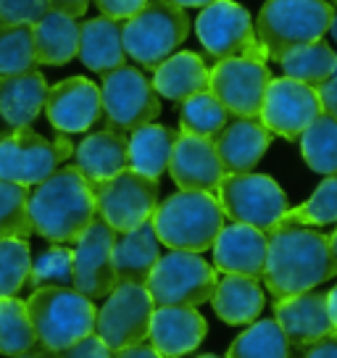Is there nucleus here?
<instances>
[{
  "mask_svg": "<svg viewBox=\"0 0 337 358\" xmlns=\"http://www.w3.org/2000/svg\"><path fill=\"white\" fill-rule=\"evenodd\" d=\"M269 250L264 285L274 301L308 292L337 274V258L329 248V237L308 227H280L269 229Z\"/></svg>",
  "mask_w": 337,
  "mask_h": 358,
  "instance_id": "f257e3e1",
  "label": "nucleus"
},
{
  "mask_svg": "<svg viewBox=\"0 0 337 358\" xmlns=\"http://www.w3.org/2000/svg\"><path fill=\"white\" fill-rule=\"evenodd\" d=\"M32 229L48 243H77L85 229L98 219L95 192L77 166L56 169L48 179L34 185L27 203Z\"/></svg>",
  "mask_w": 337,
  "mask_h": 358,
  "instance_id": "f03ea898",
  "label": "nucleus"
},
{
  "mask_svg": "<svg viewBox=\"0 0 337 358\" xmlns=\"http://www.w3.org/2000/svg\"><path fill=\"white\" fill-rule=\"evenodd\" d=\"M224 211L214 192L180 190L168 195L150 216L161 245L168 250L203 253L214 245L216 235L224 227Z\"/></svg>",
  "mask_w": 337,
  "mask_h": 358,
  "instance_id": "7ed1b4c3",
  "label": "nucleus"
},
{
  "mask_svg": "<svg viewBox=\"0 0 337 358\" xmlns=\"http://www.w3.org/2000/svg\"><path fill=\"white\" fill-rule=\"evenodd\" d=\"M192 19L174 0H148L122 27L124 53L143 69L156 71L190 37Z\"/></svg>",
  "mask_w": 337,
  "mask_h": 358,
  "instance_id": "20e7f679",
  "label": "nucleus"
},
{
  "mask_svg": "<svg viewBox=\"0 0 337 358\" xmlns=\"http://www.w3.org/2000/svg\"><path fill=\"white\" fill-rule=\"evenodd\" d=\"M332 16L327 0H266L256 19V34L266 56L280 61L292 48L324 40Z\"/></svg>",
  "mask_w": 337,
  "mask_h": 358,
  "instance_id": "39448f33",
  "label": "nucleus"
},
{
  "mask_svg": "<svg viewBox=\"0 0 337 358\" xmlns=\"http://www.w3.org/2000/svg\"><path fill=\"white\" fill-rule=\"evenodd\" d=\"M40 345L64 350L95 332V301L74 287H37L27 301Z\"/></svg>",
  "mask_w": 337,
  "mask_h": 358,
  "instance_id": "423d86ee",
  "label": "nucleus"
},
{
  "mask_svg": "<svg viewBox=\"0 0 337 358\" xmlns=\"http://www.w3.org/2000/svg\"><path fill=\"white\" fill-rule=\"evenodd\" d=\"M216 268L203 261L201 253L190 250H168L158 258L145 287L156 306H190L198 308L211 301L216 290Z\"/></svg>",
  "mask_w": 337,
  "mask_h": 358,
  "instance_id": "0eeeda50",
  "label": "nucleus"
},
{
  "mask_svg": "<svg viewBox=\"0 0 337 358\" xmlns=\"http://www.w3.org/2000/svg\"><path fill=\"white\" fill-rule=\"evenodd\" d=\"M71 156L74 145L66 134L48 140L29 127H19L0 137V179L34 187Z\"/></svg>",
  "mask_w": 337,
  "mask_h": 358,
  "instance_id": "6e6552de",
  "label": "nucleus"
},
{
  "mask_svg": "<svg viewBox=\"0 0 337 358\" xmlns=\"http://www.w3.org/2000/svg\"><path fill=\"white\" fill-rule=\"evenodd\" d=\"M195 34L206 53L216 61L224 58H256L266 61V50L256 34V24L248 8L235 0H214L195 16Z\"/></svg>",
  "mask_w": 337,
  "mask_h": 358,
  "instance_id": "1a4fd4ad",
  "label": "nucleus"
},
{
  "mask_svg": "<svg viewBox=\"0 0 337 358\" xmlns=\"http://www.w3.org/2000/svg\"><path fill=\"white\" fill-rule=\"evenodd\" d=\"M95 192V208L103 222L111 227L116 235H124L140 224L150 222L158 208L161 185L135 169H124L106 182L92 185Z\"/></svg>",
  "mask_w": 337,
  "mask_h": 358,
  "instance_id": "9d476101",
  "label": "nucleus"
},
{
  "mask_svg": "<svg viewBox=\"0 0 337 358\" xmlns=\"http://www.w3.org/2000/svg\"><path fill=\"white\" fill-rule=\"evenodd\" d=\"M101 77L103 119L108 129L132 132L143 124L156 122L161 113V101L153 82L140 69L122 64Z\"/></svg>",
  "mask_w": 337,
  "mask_h": 358,
  "instance_id": "9b49d317",
  "label": "nucleus"
},
{
  "mask_svg": "<svg viewBox=\"0 0 337 358\" xmlns=\"http://www.w3.org/2000/svg\"><path fill=\"white\" fill-rule=\"evenodd\" d=\"M216 198L227 219L237 224H250L264 232H269L290 208L287 195L280 185L266 174H253V171L224 174Z\"/></svg>",
  "mask_w": 337,
  "mask_h": 358,
  "instance_id": "f8f14e48",
  "label": "nucleus"
},
{
  "mask_svg": "<svg viewBox=\"0 0 337 358\" xmlns=\"http://www.w3.org/2000/svg\"><path fill=\"white\" fill-rule=\"evenodd\" d=\"M156 303L145 285L119 282L108 295L103 308L95 316V335L101 337L111 350H122L148 340L150 316Z\"/></svg>",
  "mask_w": 337,
  "mask_h": 358,
  "instance_id": "ddd939ff",
  "label": "nucleus"
},
{
  "mask_svg": "<svg viewBox=\"0 0 337 358\" xmlns=\"http://www.w3.org/2000/svg\"><path fill=\"white\" fill-rule=\"evenodd\" d=\"M211 74V92L235 119H259L264 95L271 82L266 61L256 58H224L216 61Z\"/></svg>",
  "mask_w": 337,
  "mask_h": 358,
  "instance_id": "4468645a",
  "label": "nucleus"
},
{
  "mask_svg": "<svg viewBox=\"0 0 337 358\" xmlns=\"http://www.w3.org/2000/svg\"><path fill=\"white\" fill-rule=\"evenodd\" d=\"M319 113L322 103L316 87L290 77H271L259 122L271 134H280L285 140H298Z\"/></svg>",
  "mask_w": 337,
  "mask_h": 358,
  "instance_id": "2eb2a0df",
  "label": "nucleus"
},
{
  "mask_svg": "<svg viewBox=\"0 0 337 358\" xmlns=\"http://www.w3.org/2000/svg\"><path fill=\"white\" fill-rule=\"evenodd\" d=\"M113 245L116 232L101 216L85 229L74 248V266L71 285L74 290L87 295L90 301H101L116 287V268H113Z\"/></svg>",
  "mask_w": 337,
  "mask_h": 358,
  "instance_id": "dca6fc26",
  "label": "nucleus"
},
{
  "mask_svg": "<svg viewBox=\"0 0 337 358\" xmlns=\"http://www.w3.org/2000/svg\"><path fill=\"white\" fill-rule=\"evenodd\" d=\"M45 116L61 134L87 132L103 119L101 87L87 77H69L48 87Z\"/></svg>",
  "mask_w": 337,
  "mask_h": 358,
  "instance_id": "f3484780",
  "label": "nucleus"
},
{
  "mask_svg": "<svg viewBox=\"0 0 337 358\" xmlns=\"http://www.w3.org/2000/svg\"><path fill=\"white\" fill-rule=\"evenodd\" d=\"M168 174L180 190L216 192L227 171L219 161L214 140L182 132L168 158Z\"/></svg>",
  "mask_w": 337,
  "mask_h": 358,
  "instance_id": "a211bd4d",
  "label": "nucleus"
},
{
  "mask_svg": "<svg viewBox=\"0 0 337 358\" xmlns=\"http://www.w3.org/2000/svg\"><path fill=\"white\" fill-rule=\"evenodd\" d=\"M211 250H214L216 271L261 280L264 268H266L269 235L250 224H224L222 232L216 235Z\"/></svg>",
  "mask_w": 337,
  "mask_h": 358,
  "instance_id": "6ab92c4d",
  "label": "nucleus"
},
{
  "mask_svg": "<svg viewBox=\"0 0 337 358\" xmlns=\"http://www.w3.org/2000/svg\"><path fill=\"white\" fill-rule=\"evenodd\" d=\"M206 335H208V324L198 308H190V306L153 308L148 340L164 358H182L198 350Z\"/></svg>",
  "mask_w": 337,
  "mask_h": 358,
  "instance_id": "aec40b11",
  "label": "nucleus"
},
{
  "mask_svg": "<svg viewBox=\"0 0 337 358\" xmlns=\"http://www.w3.org/2000/svg\"><path fill=\"white\" fill-rule=\"evenodd\" d=\"M274 322L282 327L292 348H301L316 343L319 337L335 332L329 308H327L324 292H298L290 298L274 301Z\"/></svg>",
  "mask_w": 337,
  "mask_h": 358,
  "instance_id": "412c9836",
  "label": "nucleus"
},
{
  "mask_svg": "<svg viewBox=\"0 0 337 358\" xmlns=\"http://www.w3.org/2000/svg\"><path fill=\"white\" fill-rule=\"evenodd\" d=\"M216 153L227 174L253 171L271 145V132L259 119H235L214 137Z\"/></svg>",
  "mask_w": 337,
  "mask_h": 358,
  "instance_id": "4be33fe9",
  "label": "nucleus"
},
{
  "mask_svg": "<svg viewBox=\"0 0 337 358\" xmlns=\"http://www.w3.org/2000/svg\"><path fill=\"white\" fill-rule=\"evenodd\" d=\"M74 166L90 185L106 182L129 166V140L119 129L87 134L74 150Z\"/></svg>",
  "mask_w": 337,
  "mask_h": 358,
  "instance_id": "5701e85b",
  "label": "nucleus"
},
{
  "mask_svg": "<svg viewBox=\"0 0 337 358\" xmlns=\"http://www.w3.org/2000/svg\"><path fill=\"white\" fill-rule=\"evenodd\" d=\"M48 98V79L37 71L0 74V116L13 129L29 127L43 113Z\"/></svg>",
  "mask_w": 337,
  "mask_h": 358,
  "instance_id": "b1692460",
  "label": "nucleus"
},
{
  "mask_svg": "<svg viewBox=\"0 0 337 358\" xmlns=\"http://www.w3.org/2000/svg\"><path fill=\"white\" fill-rule=\"evenodd\" d=\"M208 71L211 69L206 66V61L198 53H190V50L171 53L153 71V87H156L158 98L182 103L211 87V74Z\"/></svg>",
  "mask_w": 337,
  "mask_h": 358,
  "instance_id": "393cba45",
  "label": "nucleus"
},
{
  "mask_svg": "<svg viewBox=\"0 0 337 358\" xmlns=\"http://www.w3.org/2000/svg\"><path fill=\"white\" fill-rule=\"evenodd\" d=\"M158 237L153 224L145 222L124 232L116 245H113V268H116V285L129 282V285H145L150 271L156 268L158 258Z\"/></svg>",
  "mask_w": 337,
  "mask_h": 358,
  "instance_id": "a878e982",
  "label": "nucleus"
},
{
  "mask_svg": "<svg viewBox=\"0 0 337 358\" xmlns=\"http://www.w3.org/2000/svg\"><path fill=\"white\" fill-rule=\"evenodd\" d=\"M211 306L222 322L243 327L253 324L259 319L266 306V298H264V287L259 285V280L243 277V274H224L216 282Z\"/></svg>",
  "mask_w": 337,
  "mask_h": 358,
  "instance_id": "bb28decb",
  "label": "nucleus"
},
{
  "mask_svg": "<svg viewBox=\"0 0 337 358\" xmlns=\"http://www.w3.org/2000/svg\"><path fill=\"white\" fill-rule=\"evenodd\" d=\"M32 40L37 64L66 66L79 53V24L74 16L48 8L32 24Z\"/></svg>",
  "mask_w": 337,
  "mask_h": 358,
  "instance_id": "cd10ccee",
  "label": "nucleus"
},
{
  "mask_svg": "<svg viewBox=\"0 0 337 358\" xmlns=\"http://www.w3.org/2000/svg\"><path fill=\"white\" fill-rule=\"evenodd\" d=\"M77 56L85 64V69L95 71V74H106L111 69L122 66L127 61L122 43V24L108 16H98V19H87L85 24H79Z\"/></svg>",
  "mask_w": 337,
  "mask_h": 358,
  "instance_id": "c85d7f7f",
  "label": "nucleus"
},
{
  "mask_svg": "<svg viewBox=\"0 0 337 358\" xmlns=\"http://www.w3.org/2000/svg\"><path fill=\"white\" fill-rule=\"evenodd\" d=\"M180 132L168 129L164 124H143L129 132V169L150 179H161V174L168 169V158L174 150Z\"/></svg>",
  "mask_w": 337,
  "mask_h": 358,
  "instance_id": "c756f323",
  "label": "nucleus"
},
{
  "mask_svg": "<svg viewBox=\"0 0 337 358\" xmlns=\"http://www.w3.org/2000/svg\"><path fill=\"white\" fill-rule=\"evenodd\" d=\"M277 64L285 69V77L298 79V82H306V85L316 87V85H322L324 79L335 74L337 53L324 40H316V43L287 50Z\"/></svg>",
  "mask_w": 337,
  "mask_h": 358,
  "instance_id": "7c9ffc66",
  "label": "nucleus"
},
{
  "mask_svg": "<svg viewBox=\"0 0 337 358\" xmlns=\"http://www.w3.org/2000/svg\"><path fill=\"white\" fill-rule=\"evenodd\" d=\"M301 156L316 174H337V119L319 113L301 137Z\"/></svg>",
  "mask_w": 337,
  "mask_h": 358,
  "instance_id": "2f4dec72",
  "label": "nucleus"
},
{
  "mask_svg": "<svg viewBox=\"0 0 337 358\" xmlns=\"http://www.w3.org/2000/svg\"><path fill=\"white\" fill-rule=\"evenodd\" d=\"M292 345L274 319L253 322L227 350V358H290Z\"/></svg>",
  "mask_w": 337,
  "mask_h": 358,
  "instance_id": "473e14b6",
  "label": "nucleus"
},
{
  "mask_svg": "<svg viewBox=\"0 0 337 358\" xmlns=\"http://www.w3.org/2000/svg\"><path fill=\"white\" fill-rule=\"evenodd\" d=\"M337 224V174L324 177V182L314 190L306 203L287 208L285 216L271 229L280 227H327Z\"/></svg>",
  "mask_w": 337,
  "mask_h": 358,
  "instance_id": "72a5a7b5",
  "label": "nucleus"
},
{
  "mask_svg": "<svg viewBox=\"0 0 337 358\" xmlns=\"http://www.w3.org/2000/svg\"><path fill=\"white\" fill-rule=\"evenodd\" d=\"M32 345H37V335L27 301H19L16 295L0 298V353L13 358Z\"/></svg>",
  "mask_w": 337,
  "mask_h": 358,
  "instance_id": "f704fd0d",
  "label": "nucleus"
},
{
  "mask_svg": "<svg viewBox=\"0 0 337 358\" xmlns=\"http://www.w3.org/2000/svg\"><path fill=\"white\" fill-rule=\"evenodd\" d=\"M227 124H229V111L216 101V95L211 90H203L198 95L182 101V108H180L182 132L214 140Z\"/></svg>",
  "mask_w": 337,
  "mask_h": 358,
  "instance_id": "c9c22d12",
  "label": "nucleus"
},
{
  "mask_svg": "<svg viewBox=\"0 0 337 358\" xmlns=\"http://www.w3.org/2000/svg\"><path fill=\"white\" fill-rule=\"evenodd\" d=\"M34 66L32 24H0V74H19Z\"/></svg>",
  "mask_w": 337,
  "mask_h": 358,
  "instance_id": "e433bc0d",
  "label": "nucleus"
},
{
  "mask_svg": "<svg viewBox=\"0 0 337 358\" xmlns=\"http://www.w3.org/2000/svg\"><path fill=\"white\" fill-rule=\"evenodd\" d=\"M29 187L0 179V240L3 237H27L32 235V222H29Z\"/></svg>",
  "mask_w": 337,
  "mask_h": 358,
  "instance_id": "4c0bfd02",
  "label": "nucleus"
},
{
  "mask_svg": "<svg viewBox=\"0 0 337 358\" xmlns=\"http://www.w3.org/2000/svg\"><path fill=\"white\" fill-rule=\"evenodd\" d=\"M32 253L22 237H3L0 240V298H8L22 290L29 280Z\"/></svg>",
  "mask_w": 337,
  "mask_h": 358,
  "instance_id": "58836bf2",
  "label": "nucleus"
},
{
  "mask_svg": "<svg viewBox=\"0 0 337 358\" xmlns=\"http://www.w3.org/2000/svg\"><path fill=\"white\" fill-rule=\"evenodd\" d=\"M71 266H74V250L53 243L32 261L27 282L32 285L34 290L37 287H74L71 285L74 282L71 280Z\"/></svg>",
  "mask_w": 337,
  "mask_h": 358,
  "instance_id": "ea45409f",
  "label": "nucleus"
},
{
  "mask_svg": "<svg viewBox=\"0 0 337 358\" xmlns=\"http://www.w3.org/2000/svg\"><path fill=\"white\" fill-rule=\"evenodd\" d=\"M48 11V0H0V24H34Z\"/></svg>",
  "mask_w": 337,
  "mask_h": 358,
  "instance_id": "a19ab883",
  "label": "nucleus"
},
{
  "mask_svg": "<svg viewBox=\"0 0 337 358\" xmlns=\"http://www.w3.org/2000/svg\"><path fill=\"white\" fill-rule=\"evenodd\" d=\"M111 356H113V350L106 345L95 332L77 340L74 345L58 350V358H111Z\"/></svg>",
  "mask_w": 337,
  "mask_h": 358,
  "instance_id": "79ce46f5",
  "label": "nucleus"
},
{
  "mask_svg": "<svg viewBox=\"0 0 337 358\" xmlns=\"http://www.w3.org/2000/svg\"><path fill=\"white\" fill-rule=\"evenodd\" d=\"M148 0H95L98 11L103 16H108L113 22H127L129 16H135Z\"/></svg>",
  "mask_w": 337,
  "mask_h": 358,
  "instance_id": "37998d69",
  "label": "nucleus"
},
{
  "mask_svg": "<svg viewBox=\"0 0 337 358\" xmlns=\"http://www.w3.org/2000/svg\"><path fill=\"white\" fill-rule=\"evenodd\" d=\"M316 95H319V103H322V113L337 119V74L324 79L322 85H316Z\"/></svg>",
  "mask_w": 337,
  "mask_h": 358,
  "instance_id": "c03bdc74",
  "label": "nucleus"
},
{
  "mask_svg": "<svg viewBox=\"0 0 337 358\" xmlns=\"http://www.w3.org/2000/svg\"><path fill=\"white\" fill-rule=\"evenodd\" d=\"M301 358H337V332H329L311 345H306Z\"/></svg>",
  "mask_w": 337,
  "mask_h": 358,
  "instance_id": "a18cd8bd",
  "label": "nucleus"
},
{
  "mask_svg": "<svg viewBox=\"0 0 337 358\" xmlns=\"http://www.w3.org/2000/svg\"><path fill=\"white\" fill-rule=\"evenodd\" d=\"M111 358H164L161 353H158L156 348L150 345V343H135V345H127L122 348V350H113Z\"/></svg>",
  "mask_w": 337,
  "mask_h": 358,
  "instance_id": "49530a36",
  "label": "nucleus"
},
{
  "mask_svg": "<svg viewBox=\"0 0 337 358\" xmlns=\"http://www.w3.org/2000/svg\"><path fill=\"white\" fill-rule=\"evenodd\" d=\"M87 6H90V0H48V8L69 13V16H74V19L85 16V13H87Z\"/></svg>",
  "mask_w": 337,
  "mask_h": 358,
  "instance_id": "de8ad7c7",
  "label": "nucleus"
},
{
  "mask_svg": "<svg viewBox=\"0 0 337 358\" xmlns=\"http://www.w3.org/2000/svg\"><path fill=\"white\" fill-rule=\"evenodd\" d=\"M13 358H58V350H50V348L37 343V345H32L29 350H24V353H19V356Z\"/></svg>",
  "mask_w": 337,
  "mask_h": 358,
  "instance_id": "09e8293b",
  "label": "nucleus"
},
{
  "mask_svg": "<svg viewBox=\"0 0 337 358\" xmlns=\"http://www.w3.org/2000/svg\"><path fill=\"white\" fill-rule=\"evenodd\" d=\"M327 308H329V319H332V327L337 332V285L327 292Z\"/></svg>",
  "mask_w": 337,
  "mask_h": 358,
  "instance_id": "8fccbe9b",
  "label": "nucleus"
},
{
  "mask_svg": "<svg viewBox=\"0 0 337 358\" xmlns=\"http://www.w3.org/2000/svg\"><path fill=\"white\" fill-rule=\"evenodd\" d=\"M174 3H180L182 8H203V6H208L214 0H174Z\"/></svg>",
  "mask_w": 337,
  "mask_h": 358,
  "instance_id": "3c124183",
  "label": "nucleus"
},
{
  "mask_svg": "<svg viewBox=\"0 0 337 358\" xmlns=\"http://www.w3.org/2000/svg\"><path fill=\"white\" fill-rule=\"evenodd\" d=\"M332 11H335V16H332V24H329V34L337 43V0H332Z\"/></svg>",
  "mask_w": 337,
  "mask_h": 358,
  "instance_id": "603ef678",
  "label": "nucleus"
},
{
  "mask_svg": "<svg viewBox=\"0 0 337 358\" xmlns=\"http://www.w3.org/2000/svg\"><path fill=\"white\" fill-rule=\"evenodd\" d=\"M329 248H332V253H335V258H337V229L329 235Z\"/></svg>",
  "mask_w": 337,
  "mask_h": 358,
  "instance_id": "864d4df0",
  "label": "nucleus"
},
{
  "mask_svg": "<svg viewBox=\"0 0 337 358\" xmlns=\"http://www.w3.org/2000/svg\"><path fill=\"white\" fill-rule=\"evenodd\" d=\"M201 358H222V356H214V353H206V356H201ZM227 358V356H224Z\"/></svg>",
  "mask_w": 337,
  "mask_h": 358,
  "instance_id": "5fc2aeb1",
  "label": "nucleus"
},
{
  "mask_svg": "<svg viewBox=\"0 0 337 358\" xmlns=\"http://www.w3.org/2000/svg\"><path fill=\"white\" fill-rule=\"evenodd\" d=\"M335 74H337V64H335Z\"/></svg>",
  "mask_w": 337,
  "mask_h": 358,
  "instance_id": "6e6d98bb",
  "label": "nucleus"
}]
</instances>
